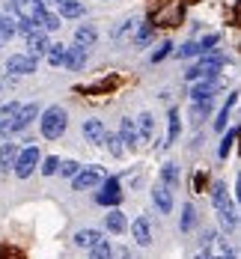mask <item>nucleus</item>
Here are the masks:
<instances>
[{
  "label": "nucleus",
  "instance_id": "nucleus-1",
  "mask_svg": "<svg viewBox=\"0 0 241 259\" xmlns=\"http://www.w3.org/2000/svg\"><path fill=\"white\" fill-rule=\"evenodd\" d=\"M45 6H48V0H12V9H15V15L21 18V21H18V24H21L18 30L30 33L33 27H39L42 15L48 12Z\"/></svg>",
  "mask_w": 241,
  "mask_h": 259
},
{
  "label": "nucleus",
  "instance_id": "nucleus-2",
  "mask_svg": "<svg viewBox=\"0 0 241 259\" xmlns=\"http://www.w3.org/2000/svg\"><path fill=\"white\" fill-rule=\"evenodd\" d=\"M66 125H69V113H66L60 104H51V107L42 113V119H39L42 137H48V140H60L63 131H66Z\"/></svg>",
  "mask_w": 241,
  "mask_h": 259
},
{
  "label": "nucleus",
  "instance_id": "nucleus-3",
  "mask_svg": "<svg viewBox=\"0 0 241 259\" xmlns=\"http://www.w3.org/2000/svg\"><path fill=\"white\" fill-rule=\"evenodd\" d=\"M223 54H217V51H206V54H200V63L197 66H190L185 72V78L187 80H197V78H217V72L223 69Z\"/></svg>",
  "mask_w": 241,
  "mask_h": 259
},
{
  "label": "nucleus",
  "instance_id": "nucleus-4",
  "mask_svg": "<svg viewBox=\"0 0 241 259\" xmlns=\"http://www.w3.org/2000/svg\"><path fill=\"white\" fill-rule=\"evenodd\" d=\"M39 146H27V149H21L18 152V158H15V176L18 179H27V176H33V170L39 167Z\"/></svg>",
  "mask_w": 241,
  "mask_h": 259
},
{
  "label": "nucleus",
  "instance_id": "nucleus-5",
  "mask_svg": "<svg viewBox=\"0 0 241 259\" xmlns=\"http://www.w3.org/2000/svg\"><path fill=\"white\" fill-rule=\"evenodd\" d=\"M105 182V173L99 170V167H80L78 173L72 176V188L75 191H92V188H99Z\"/></svg>",
  "mask_w": 241,
  "mask_h": 259
},
{
  "label": "nucleus",
  "instance_id": "nucleus-6",
  "mask_svg": "<svg viewBox=\"0 0 241 259\" xmlns=\"http://www.w3.org/2000/svg\"><path fill=\"white\" fill-rule=\"evenodd\" d=\"M95 203L99 206H110V208H116L122 203V191H119V179L116 176H107L102 182V191L95 194Z\"/></svg>",
  "mask_w": 241,
  "mask_h": 259
},
{
  "label": "nucleus",
  "instance_id": "nucleus-7",
  "mask_svg": "<svg viewBox=\"0 0 241 259\" xmlns=\"http://www.w3.org/2000/svg\"><path fill=\"white\" fill-rule=\"evenodd\" d=\"M36 116H39V107H36V104H21V107H18V113H15V116L9 119V125H6V137H9V134H18V131H24Z\"/></svg>",
  "mask_w": 241,
  "mask_h": 259
},
{
  "label": "nucleus",
  "instance_id": "nucleus-8",
  "mask_svg": "<svg viewBox=\"0 0 241 259\" xmlns=\"http://www.w3.org/2000/svg\"><path fill=\"white\" fill-rule=\"evenodd\" d=\"M6 72H12V75H33L36 72V57H30V54H12L6 60Z\"/></svg>",
  "mask_w": 241,
  "mask_h": 259
},
{
  "label": "nucleus",
  "instance_id": "nucleus-9",
  "mask_svg": "<svg viewBox=\"0 0 241 259\" xmlns=\"http://www.w3.org/2000/svg\"><path fill=\"white\" fill-rule=\"evenodd\" d=\"M27 48H30V57H42V54H48V48H51L48 33H45L42 27H33V30L27 33Z\"/></svg>",
  "mask_w": 241,
  "mask_h": 259
},
{
  "label": "nucleus",
  "instance_id": "nucleus-10",
  "mask_svg": "<svg viewBox=\"0 0 241 259\" xmlns=\"http://www.w3.org/2000/svg\"><path fill=\"white\" fill-rule=\"evenodd\" d=\"M217 90H220L217 78H197V83L190 87V96H194V102H203V99H212Z\"/></svg>",
  "mask_w": 241,
  "mask_h": 259
},
{
  "label": "nucleus",
  "instance_id": "nucleus-11",
  "mask_svg": "<svg viewBox=\"0 0 241 259\" xmlns=\"http://www.w3.org/2000/svg\"><path fill=\"white\" fill-rule=\"evenodd\" d=\"M83 137L89 140V143H95V146H102L107 137V128L102 119H83Z\"/></svg>",
  "mask_w": 241,
  "mask_h": 259
},
{
  "label": "nucleus",
  "instance_id": "nucleus-12",
  "mask_svg": "<svg viewBox=\"0 0 241 259\" xmlns=\"http://www.w3.org/2000/svg\"><path fill=\"white\" fill-rule=\"evenodd\" d=\"M83 63H86V48H80V45L66 48V60H63V66H66L69 72H80Z\"/></svg>",
  "mask_w": 241,
  "mask_h": 259
},
{
  "label": "nucleus",
  "instance_id": "nucleus-13",
  "mask_svg": "<svg viewBox=\"0 0 241 259\" xmlns=\"http://www.w3.org/2000/svg\"><path fill=\"white\" fill-rule=\"evenodd\" d=\"M131 238L140 247H149V244H152V230H149V221H146V218H137L131 224Z\"/></svg>",
  "mask_w": 241,
  "mask_h": 259
},
{
  "label": "nucleus",
  "instance_id": "nucleus-14",
  "mask_svg": "<svg viewBox=\"0 0 241 259\" xmlns=\"http://www.w3.org/2000/svg\"><path fill=\"white\" fill-rule=\"evenodd\" d=\"M152 203L158 206L161 214H170V211H173V194H170L167 185H158V188L152 191Z\"/></svg>",
  "mask_w": 241,
  "mask_h": 259
},
{
  "label": "nucleus",
  "instance_id": "nucleus-15",
  "mask_svg": "<svg viewBox=\"0 0 241 259\" xmlns=\"http://www.w3.org/2000/svg\"><path fill=\"white\" fill-rule=\"evenodd\" d=\"M95 39H99L95 24H80L78 30H75V45H80V48H92Z\"/></svg>",
  "mask_w": 241,
  "mask_h": 259
},
{
  "label": "nucleus",
  "instance_id": "nucleus-16",
  "mask_svg": "<svg viewBox=\"0 0 241 259\" xmlns=\"http://www.w3.org/2000/svg\"><path fill=\"white\" fill-rule=\"evenodd\" d=\"M18 152H21V149H18L15 143H3V146H0V173H12Z\"/></svg>",
  "mask_w": 241,
  "mask_h": 259
},
{
  "label": "nucleus",
  "instance_id": "nucleus-17",
  "mask_svg": "<svg viewBox=\"0 0 241 259\" xmlns=\"http://www.w3.org/2000/svg\"><path fill=\"white\" fill-rule=\"evenodd\" d=\"M105 224H107V230H110V233H116V235L128 230V221H125V214H122L119 208H110V211H107V214H105Z\"/></svg>",
  "mask_w": 241,
  "mask_h": 259
},
{
  "label": "nucleus",
  "instance_id": "nucleus-18",
  "mask_svg": "<svg viewBox=\"0 0 241 259\" xmlns=\"http://www.w3.org/2000/svg\"><path fill=\"white\" fill-rule=\"evenodd\" d=\"M134 125H137V137H140V143H143V140H149L152 131H155V116H152V113H140V116L134 119Z\"/></svg>",
  "mask_w": 241,
  "mask_h": 259
},
{
  "label": "nucleus",
  "instance_id": "nucleus-19",
  "mask_svg": "<svg viewBox=\"0 0 241 259\" xmlns=\"http://www.w3.org/2000/svg\"><path fill=\"white\" fill-rule=\"evenodd\" d=\"M119 140L128 143V146H137V143H140V137H137V125H134L131 116H125V119L119 122Z\"/></svg>",
  "mask_w": 241,
  "mask_h": 259
},
{
  "label": "nucleus",
  "instance_id": "nucleus-20",
  "mask_svg": "<svg viewBox=\"0 0 241 259\" xmlns=\"http://www.w3.org/2000/svg\"><path fill=\"white\" fill-rule=\"evenodd\" d=\"M60 18H80L83 15V3L80 0H57Z\"/></svg>",
  "mask_w": 241,
  "mask_h": 259
},
{
  "label": "nucleus",
  "instance_id": "nucleus-21",
  "mask_svg": "<svg viewBox=\"0 0 241 259\" xmlns=\"http://www.w3.org/2000/svg\"><path fill=\"white\" fill-rule=\"evenodd\" d=\"M179 179H182V173H179V167L167 161V164L161 167V185H167V188H179Z\"/></svg>",
  "mask_w": 241,
  "mask_h": 259
},
{
  "label": "nucleus",
  "instance_id": "nucleus-22",
  "mask_svg": "<svg viewBox=\"0 0 241 259\" xmlns=\"http://www.w3.org/2000/svg\"><path fill=\"white\" fill-rule=\"evenodd\" d=\"M99 241H102V233H99V230H78V233H75V244H78V247H86V250H89V247L99 244Z\"/></svg>",
  "mask_w": 241,
  "mask_h": 259
},
{
  "label": "nucleus",
  "instance_id": "nucleus-23",
  "mask_svg": "<svg viewBox=\"0 0 241 259\" xmlns=\"http://www.w3.org/2000/svg\"><path fill=\"white\" fill-rule=\"evenodd\" d=\"M179 131H182V122H179V110H170V116H167V140H164V146L176 143Z\"/></svg>",
  "mask_w": 241,
  "mask_h": 259
},
{
  "label": "nucleus",
  "instance_id": "nucleus-24",
  "mask_svg": "<svg viewBox=\"0 0 241 259\" xmlns=\"http://www.w3.org/2000/svg\"><path fill=\"white\" fill-rule=\"evenodd\" d=\"M217 214H220V224H223L226 230H235V227H238V211H235L232 203L223 206V208H217Z\"/></svg>",
  "mask_w": 241,
  "mask_h": 259
},
{
  "label": "nucleus",
  "instance_id": "nucleus-25",
  "mask_svg": "<svg viewBox=\"0 0 241 259\" xmlns=\"http://www.w3.org/2000/svg\"><path fill=\"white\" fill-rule=\"evenodd\" d=\"M209 113H212V99L194 102V107H190V119H194V122H203V119H209Z\"/></svg>",
  "mask_w": 241,
  "mask_h": 259
},
{
  "label": "nucleus",
  "instance_id": "nucleus-26",
  "mask_svg": "<svg viewBox=\"0 0 241 259\" xmlns=\"http://www.w3.org/2000/svg\"><path fill=\"white\" fill-rule=\"evenodd\" d=\"M212 203H214V208L229 206V194H226V185L223 182H214L212 185Z\"/></svg>",
  "mask_w": 241,
  "mask_h": 259
},
{
  "label": "nucleus",
  "instance_id": "nucleus-27",
  "mask_svg": "<svg viewBox=\"0 0 241 259\" xmlns=\"http://www.w3.org/2000/svg\"><path fill=\"white\" fill-rule=\"evenodd\" d=\"M18 33V24L12 21V18H6V15H0V45H6L12 36Z\"/></svg>",
  "mask_w": 241,
  "mask_h": 259
},
{
  "label": "nucleus",
  "instance_id": "nucleus-28",
  "mask_svg": "<svg viewBox=\"0 0 241 259\" xmlns=\"http://www.w3.org/2000/svg\"><path fill=\"white\" fill-rule=\"evenodd\" d=\"M113 256V247H110V241L107 238H102L99 244H92L89 247V259H110Z\"/></svg>",
  "mask_w": 241,
  "mask_h": 259
},
{
  "label": "nucleus",
  "instance_id": "nucleus-29",
  "mask_svg": "<svg viewBox=\"0 0 241 259\" xmlns=\"http://www.w3.org/2000/svg\"><path fill=\"white\" fill-rule=\"evenodd\" d=\"M194 224H197V211H194V206L187 203V206H182V233L194 230Z\"/></svg>",
  "mask_w": 241,
  "mask_h": 259
},
{
  "label": "nucleus",
  "instance_id": "nucleus-30",
  "mask_svg": "<svg viewBox=\"0 0 241 259\" xmlns=\"http://www.w3.org/2000/svg\"><path fill=\"white\" fill-rule=\"evenodd\" d=\"M39 27H42V30H45V33H51V30H60V15H57V12H45V15H42V21H39Z\"/></svg>",
  "mask_w": 241,
  "mask_h": 259
},
{
  "label": "nucleus",
  "instance_id": "nucleus-31",
  "mask_svg": "<svg viewBox=\"0 0 241 259\" xmlns=\"http://www.w3.org/2000/svg\"><path fill=\"white\" fill-rule=\"evenodd\" d=\"M102 146H107V149H110V155H116V158L125 152V149H122V140H119V134H107Z\"/></svg>",
  "mask_w": 241,
  "mask_h": 259
},
{
  "label": "nucleus",
  "instance_id": "nucleus-32",
  "mask_svg": "<svg viewBox=\"0 0 241 259\" xmlns=\"http://www.w3.org/2000/svg\"><path fill=\"white\" fill-rule=\"evenodd\" d=\"M235 137H238V128H229L226 131V137L220 140V158H226L232 152V143H235Z\"/></svg>",
  "mask_w": 241,
  "mask_h": 259
},
{
  "label": "nucleus",
  "instance_id": "nucleus-33",
  "mask_svg": "<svg viewBox=\"0 0 241 259\" xmlns=\"http://www.w3.org/2000/svg\"><path fill=\"white\" fill-rule=\"evenodd\" d=\"M63 60H66V45H51L48 48V63L51 66H63Z\"/></svg>",
  "mask_w": 241,
  "mask_h": 259
},
{
  "label": "nucleus",
  "instance_id": "nucleus-34",
  "mask_svg": "<svg viewBox=\"0 0 241 259\" xmlns=\"http://www.w3.org/2000/svg\"><path fill=\"white\" fill-rule=\"evenodd\" d=\"M152 42V24H143L134 36V45H149Z\"/></svg>",
  "mask_w": 241,
  "mask_h": 259
},
{
  "label": "nucleus",
  "instance_id": "nucleus-35",
  "mask_svg": "<svg viewBox=\"0 0 241 259\" xmlns=\"http://www.w3.org/2000/svg\"><path fill=\"white\" fill-rule=\"evenodd\" d=\"M57 170H60V176H66V179H72V176H75V173L80 170V164H78V161H63V164H60Z\"/></svg>",
  "mask_w": 241,
  "mask_h": 259
},
{
  "label": "nucleus",
  "instance_id": "nucleus-36",
  "mask_svg": "<svg viewBox=\"0 0 241 259\" xmlns=\"http://www.w3.org/2000/svg\"><path fill=\"white\" fill-rule=\"evenodd\" d=\"M235 102H238V99H235V93H232V99H229V104H226V107L220 110V119L214 122V128H217V131H223V128H226V119H229V107H232Z\"/></svg>",
  "mask_w": 241,
  "mask_h": 259
},
{
  "label": "nucleus",
  "instance_id": "nucleus-37",
  "mask_svg": "<svg viewBox=\"0 0 241 259\" xmlns=\"http://www.w3.org/2000/svg\"><path fill=\"white\" fill-rule=\"evenodd\" d=\"M57 167H60V158H57V155H48L45 161H42V173H45V176H54V173H57Z\"/></svg>",
  "mask_w": 241,
  "mask_h": 259
},
{
  "label": "nucleus",
  "instance_id": "nucleus-38",
  "mask_svg": "<svg viewBox=\"0 0 241 259\" xmlns=\"http://www.w3.org/2000/svg\"><path fill=\"white\" fill-rule=\"evenodd\" d=\"M197 54H203L197 42H187V45H182V48H179V57H182V60H187V57H197Z\"/></svg>",
  "mask_w": 241,
  "mask_h": 259
},
{
  "label": "nucleus",
  "instance_id": "nucleus-39",
  "mask_svg": "<svg viewBox=\"0 0 241 259\" xmlns=\"http://www.w3.org/2000/svg\"><path fill=\"white\" fill-rule=\"evenodd\" d=\"M170 51H173V45H170V42L158 45V51H152V63H161V60H164V57H167Z\"/></svg>",
  "mask_w": 241,
  "mask_h": 259
},
{
  "label": "nucleus",
  "instance_id": "nucleus-40",
  "mask_svg": "<svg viewBox=\"0 0 241 259\" xmlns=\"http://www.w3.org/2000/svg\"><path fill=\"white\" fill-rule=\"evenodd\" d=\"M197 45H200V51L206 54V51H214V45H217V36H206V39H203V42H197Z\"/></svg>",
  "mask_w": 241,
  "mask_h": 259
},
{
  "label": "nucleus",
  "instance_id": "nucleus-41",
  "mask_svg": "<svg viewBox=\"0 0 241 259\" xmlns=\"http://www.w3.org/2000/svg\"><path fill=\"white\" fill-rule=\"evenodd\" d=\"M217 259H235V253H232V250H226V247H223V256H217Z\"/></svg>",
  "mask_w": 241,
  "mask_h": 259
},
{
  "label": "nucleus",
  "instance_id": "nucleus-42",
  "mask_svg": "<svg viewBox=\"0 0 241 259\" xmlns=\"http://www.w3.org/2000/svg\"><path fill=\"white\" fill-rule=\"evenodd\" d=\"M194 259H212V253H209V250H203V253H197Z\"/></svg>",
  "mask_w": 241,
  "mask_h": 259
},
{
  "label": "nucleus",
  "instance_id": "nucleus-43",
  "mask_svg": "<svg viewBox=\"0 0 241 259\" xmlns=\"http://www.w3.org/2000/svg\"><path fill=\"white\" fill-rule=\"evenodd\" d=\"M0 87H3V83H0Z\"/></svg>",
  "mask_w": 241,
  "mask_h": 259
}]
</instances>
